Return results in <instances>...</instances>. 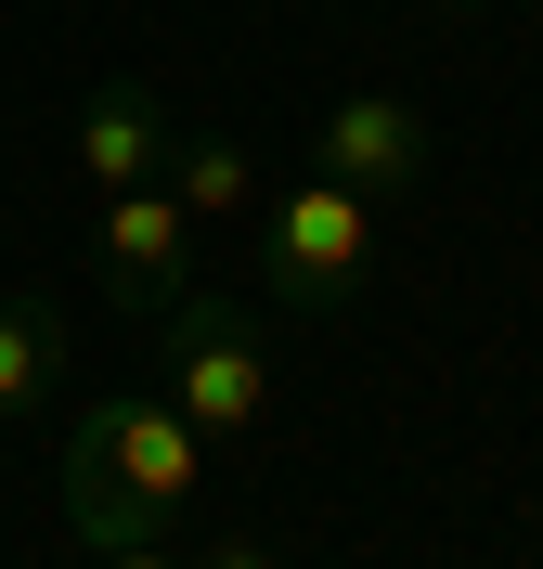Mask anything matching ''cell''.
I'll use <instances>...</instances> for the list:
<instances>
[{
  "label": "cell",
  "instance_id": "obj_1",
  "mask_svg": "<svg viewBox=\"0 0 543 569\" xmlns=\"http://www.w3.org/2000/svg\"><path fill=\"white\" fill-rule=\"evenodd\" d=\"M52 479H66V531L117 557V543H169L181 518H194L208 440H194L155 389H91V401H66Z\"/></svg>",
  "mask_w": 543,
  "mask_h": 569
},
{
  "label": "cell",
  "instance_id": "obj_2",
  "mask_svg": "<svg viewBox=\"0 0 543 569\" xmlns=\"http://www.w3.org/2000/svg\"><path fill=\"white\" fill-rule=\"evenodd\" d=\"M155 401H169L194 440L272 427V337H259L233 298H169V311H155Z\"/></svg>",
  "mask_w": 543,
  "mask_h": 569
},
{
  "label": "cell",
  "instance_id": "obj_3",
  "mask_svg": "<svg viewBox=\"0 0 543 569\" xmlns=\"http://www.w3.org/2000/svg\"><path fill=\"white\" fill-rule=\"evenodd\" d=\"M259 272L285 311H350L362 272H375V194L350 181H298V194H259Z\"/></svg>",
  "mask_w": 543,
  "mask_h": 569
},
{
  "label": "cell",
  "instance_id": "obj_4",
  "mask_svg": "<svg viewBox=\"0 0 543 569\" xmlns=\"http://www.w3.org/2000/svg\"><path fill=\"white\" fill-rule=\"evenodd\" d=\"M91 272H104V298L130 323H155L169 298H194V208H181L169 181L104 194V208H91Z\"/></svg>",
  "mask_w": 543,
  "mask_h": 569
},
{
  "label": "cell",
  "instance_id": "obj_5",
  "mask_svg": "<svg viewBox=\"0 0 543 569\" xmlns=\"http://www.w3.org/2000/svg\"><path fill=\"white\" fill-rule=\"evenodd\" d=\"M311 169L389 208V194H414V181H428V117L401 104V91H336L324 130H311Z\"/></svg>",
  "mask_w": 543,
  "mask_h": 569
},
{
  "label": "cell",
  "instance_id": "obj_6",
  "mask_svg": "<svg viewBox=\"0 0 543 569\" xmlns=\"http://www.w3.org/2000/svg\"><path fill=\"white\" fill-rule=\"evenodd\" d=\"M169 130H181V117L155 104L143 78H104V91L78 104V142H66L78 194L104 208V194H143V181H169Z\"/></svg>",
  "mask_w": 543,
  "mask_h": 569
},
{
  "label": "cell",
  "instance_id": "obj_7",
  "mask_svg": "<svg viewBox=\"0 0 543 569\" xmlns=\"http://www.w3.org/2000/svg\"><path fill=\"white\" fill-rule=\"evenodd\" d=\"M169 194L194 208V233H233L259 220V156L233 130H169Z\"/></svg>",
  "mask_w": 543,
  "mask_h": 569
},
{
  "label": "cell",
  "instance_id": "obj_8",
  "mask_svg": "<svg viewBox=\"0 0 543 569\" xmlns=\"http://www.w3.org/2000/svg\"><path fill=\"white\" fill-rule=\"evenodd\" d=\"M66 401V323L39 298H0V427H52Z\"/></svg>",
  "mask_w": 543,
  "mask_h": 569
},
{
  "label": "cell",
  "instance_id": "obj_9",
  "mask_svg": "<svg viewBox=\"0 0 543 569\" xmlns=\"http://www.w3.org/2000/svg\"><path fill=\"white\" fill-rule=\"evenodd\" d=\"M194 569H285V557H272V543H259V531H220V543H208V557H194Z\"/></svg>",
  "mask_w": 543,
  "mask_h": 569
},
{
  "label": "cell",
  "instance_id": "obj_10",
  "mask_svg": "<svg viewBox=\"0 0 543 569\" xmlns=\"http://www.w3.org/2000/svg\"><path fill=\"white\" fill-rule=\"evenodd\" d=\"M104 569H181V557H169V543H117Z\"/></svg>",
  "mask_w": 543,
  "mask_h": 569
}]
</instances>
